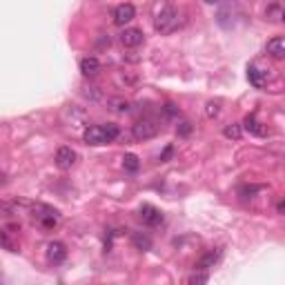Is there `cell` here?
Returning <instances> with one entry per match:
<instances>
[{
    "label": "cell",
    "instance_id": "6da1fadb",
    "mask_svg": "<svg viewBox=\"0 0 285 285\" xmlns=\"http://www.w3.org/2000/svg\"><path fill=\"white\" fill-rule=\"evenodd\" d=\"M120 136V129L116 123H102V125H89L83 132V138L87 145L98 147V145H107V142H114Z\"/></svg>",
    "mask_w": 285,
    "mask_h": 285
},
{
    "label": "cell",
    "instance_id": "7a4b0ae2",
    "mask_svg": "<svg viewBox=\"0 0 285 285\" xmlns=\"http://www.w3.org/2000/svg\"><path fill=\"white\" fill-rule=\"evenodd\" d=\"M154 27L158 34H172L178 27V11L172 4H163L160 11L156 13V18H154Z\"/></svg>",
    "mask_w": 285,
    "mask_h": 285
},
{
    "label": "cell",
    "instance_id": "3957f363",
    "mask_svg": "<svg viewBox=\"0 0 285 285\" xmlns=\"http://www.w3.org/2000/svg\"><path fill=\"white\" fill-rule=\"evenodd\" d=\"M31 216H34V221L38 223L40 227H45V230H53V227L60 223V212L58 209H53V207H49V205H43V203H38V205H34V209H31Z\"/></svg>",
    "mask_w": 285,
    "mask_h": 285
},
{
    "label": "cell",
    "instance_id": "277c9868",
    "mask_svg": "<svg viewBox=\"0 0 285 285\" xmlns=\"http://www.w3.org/2000/svg\"><path fill=\"white\" fill-rule=\"evenodd\" d=\"M160 134V123L154 118H141L136 120V125L132 127V136L136 141H151Z\"/></svg>",
    "mask_w": 285,
    "mask_h": 285
},
{
    "label": "cell",
    "instance_id": "5b68a950",
    "mask_svg": "<svg viewBox=\"0 0 285 285\" xmlns=\"http://www.w3.org/2000/svg\"><path fill=\"white\" fill-rule=\"evenodd\" d=\"M138 218H141L142 225H147V227H158L165 216H163V212H160L158 207H154L151 203H142L141 207H138Z\"/></svg>",
    "mask_w": 285,
    "mask_h": 285
},
{
    "label": "cell",
    "instance_id": "8992f818",
    "mask_svg": "<svg viewBox=\"0 0 285 285\" xmlns=\"http://www.w3.org/2000/svg\"><path fill=\"white\" fill-rule=\"evenodd\" d=\"M56 167L58 169H62V172H67V169H71L76 165V160H78V154H76L71 147H58V151H56Z\"/></svg>",
    "mask_w": 285,
    "mask_h": 285
},
{
    "label": "cell",
    "instance_id": "52a82bcc",
    "mask_svg": "<svg viewBox=\"0 0 285 285\" xmlns=\"http://www.w3.org/2000/svg\"><path fill=\"white\" fill-rule=\"evenodd\" d=\"M134 16H136V9H134V4H129V2L118 4V7L114 9V25H118V27L129 25V22L134 20Z\"/></svg>",
    "mask_w": 285,
    "mask_h": 285
},
{
    "label": "cell",
    "instance_id": "ba28073f",
    "mask_svg": "<svg viewBox=\"0 0 285 285\" xmlns=\"http://www.w3.org/2000/svg\"><path fill=\"white\" fill-rule=\"evenodd\" d=\"M142 40H145V34H142L141 29H136V27L123 29V34H120V45L127 49H134V47H138V45H142Z\"/></svg>",
    "mask_w": 285,
    "mask_h": 285
},
{
    "label": "cell",
    "instance_id": "9c48e42d",
    "mask_svg": "<svg viewBox=\"0 0 285 285\" xmlns=\"http://www.w3.org/2000/svg\"><path fill=\"white\" fill-rule=\"evenodd\" d=\"M243 127L247 129L249 134H254V136H261V138L270 136V127H267V125H263L261 120H258L254 114H247V116H245V120H243Z\"/></svg>",
    "mask_w": 285,
    "mask_h": 285
},
{
    "label": "cell",
    "instance_id": "30bf717a",
    "mask_svg": "<svg viewBox=\"0 0 285 285\" xmlns=\"http://www.w3.org/2000/svg\"><path fill=\"white\" fill-rule=\"evenodd\" d=\"M65 258H67V247L60 240H51V243L47 245V261L58 265V263H62Z\"/></svg>",
    "mask_w": 285,
    "mask_h": 285
},
{
    "label": "cell",
    "instance_id": "8fae6325",
    "mask_svg": "<svg viewBox=\"0 0 285 285\" xmlns=\"http://www.w3.org/2000/svg\"><path fill=\"white\" fill-rule=\"evenodd\" d=\"M247 80L252 87L256 89H263L267 85V71L265 69H258L256 65H249L247 67Z\"/></svg>",
    "mask_w": 285,
    "mask_h": 285
},
{
    "label": "cell",
    "instance_id": "7c38bea8",
    "mask_svg": "<svg viewBox=\"0 0 285 285\" xmlns=\"http://www.w3.org/2000/svg\"><path fill=\"white\" fill-rule=\"evenodd\" d=\"M265 51L270 53L272 58H276V60H281V58H285V40L281 38V36H274L272 40H267L265 45Z\"/></svg>",
    "mask_w": 285,
    "mask_h": 285
},
{
    "label": "cell",
    "instance_id": "4fadbf2b",
    "mask_svg": "<svg viewBox=\"0 0 285 285\" xmlns=\"http://www.w3.org/2000/svg\"><path fill=\"white\" fill-rule=\"evenodd\" d=\"M283 18H285V13H283V2H281V0H274V2L267 4V9H265V20H270V22H274V25H279V22H283Z\"/></svg>",
    "mask_w": 285,
    "mask_h": 285
},
{
    "label": "cell",
    "instance_id": "5bb4252c",
    "mask_svg": "<svg viewBox=\"0 0 285 285\" xmlns=\"http://www.w3.org/2000/svg\"><path fill=\"white\" fill-rule=\"evenodd\" d=\"M221 256H223V252H221V249H209V252L205 254V256L200 258L198 263H196V270H203V272H207L209 267H214L218 261H221Z\"/></svg>",
    "mask_w": 285,
    "mask_h": 285
},
{
    "label": "cell",
    "instance_id": "9a60e30c",
    "mask_svg": "<svg viewBox=\"0 0 285 285\" xmlns=\"http://www.w3.org/2000/svg\"><path fill=\"white\" fill-rule=\"evenodd\" d=\"M80 71H83V76H96L98 71H100V60H98L96 56H87L80 60Z\"/></svg>",
    "mask_w": 285,
    "mask_h": 285
},
{
    "label": "cell",
    "instance_id": "2e32d148",
    "mask_svg": "<svg viewBox=\"0 0 285 285\" xmlns=\"http://www.w3.org/2000/svg\"><path fill=\"white\" fill-rule=\"evenodd\" d=\"M132 243H134V247L141 249V252L151 249V238L147 234H142V232H134V234H132Z\"/></svg>",
    "mask_w": 285,
    "mask_h": 285
},
{
    "label": "cell",
    "instance_id": "e0dca14e",
    "mask_svg": "<svg viewBox=\"0 0 285 285\" xmlns=\"http://www.w3.org/2000/svg\"><path fill=\"white\" fill-rule=\"evenodd\" d=\"M123 167H125V172L136 174L138 169H141V160H138L136 154H125L123 156Z\"/></svg>",
    "mask_w": 285,
    "mask_h": 285
},
{
    "label": "cell",
    "instance_id": "ac0fdd59",
    "mask_svg": "<svg viewBox=\"0 0 285 285\" xmlns=\"http://www.w3.org/2000/svg\"><path fill=\"white\" fill-rule=\"evenodd\" d=\"M223 136L230 138V141H240V136H243V127L240 125H227L225 129H223Z\"/></svg>",
    "mask_w": 285,
    "mask_h": 285
},
{
    "label": "cell",
    "instance_id": "d6986e66",
    "mask_svg": "<svg viewBox=\"0 0 285 285\" xmlns=\"http://www.w3.org/2000/svg\"><path fill=\"white\" fill-rule=\"evenodd\" d=\"M218 114H221V102H218V100H209L207 105H205V116H207V118H216Z\"/></svg>",
    "mask_w": 285,
    "mask_h": 285
},
{
    "label": "cell",
    "instance_id": "ffe728a7",
    "mask_svg": "<svg viewBox=\"0 0 285 285\" xmlns=\"http://www.w3.org/2000/svg\"><path fill=\"white\" fill-rule=\"evenodd\" d=\"M209 281V276H207V272H203V270H198V272H194V274L187 279V283H191V285H198V283H207Z\"/></svg>",
    "mask_w": 285,
    "mask_h": 285
},
{
    "label": "cell",
    "instance_id": "44dd1931",
    "mask_svg": "<svg viewBox=\"0 0 285 285\" xmlns=\"http://www.w3.org/2000/svg\"><path fill=\"white\" fill-rule=\"evenodd\" d=\"M0 245H2L4 249H9V252H16V245H13V240L9 238L7 230H0Z\"/></svg>",
    "mask_w": 285,
    "mask_h": 285
},
{
    "label": "cell",
    "instance_id": "7402d4cb",
    "mask_svg": "<svg viewBox=\"0 0 285 285\" xmlns=\"http://www.w3.org/2000/svg\"><path fill=\"white\" fill-rule=\"evenodd\" d=\"M191 129H194V127H191L190 120H181V123H178V127H176V134L181 138H185V136H190V134H191Z\"/></svg>",
    "mask_w": 285,
    "mask_h": 285
},
{
    "label": "cell",
    "instance_id": "603a6c76",
    "mask_svg": "<svg viewBox=\"0 0 285 285\" xmlns=\"http://www.w3.org/2000/svg\"><path fill=\"white\" fill-rule=\"evenodd\" d=\"M109 105H114L111 109H116V111H127V109H129V102L123 100V98H111Z\"/></svg>",
    "mask_w": 285,
    "mask_h": 285
},
{
    "label": "cell",
    "instance_id": "cb8c5ba5",
    "mask_svg": "<svg viewBox=\"0 0 285 285\" xmlns=\"http://www.w3.org/2000/svg\"><path fill=\"white\" fill-rule=\"evenodd\" d=\"M163 111H165L167 116H176V114H178V107L174 105V102H167V105L163 107Z\"/></svg>",
    "mask_w": 285,
    "mask_h": 285
},
{
    "label": "cell",
    "instance_id": "d4e9b609",
    "mask_svg": "<svg viewBox=\"0 0 285 285\" xmlns=\"http://www.w3.org/2000/svg\"><path fill=\"white\" fill-rule=\"evenodd\" d=\"M172 154H174V147L169 145V147H165V151L160 154V163H167L169 158H172Z\"/></svg>",
    "mask_w": 285,
    "mask_h": 285
},
{
    "label": "cell",
    "instance_id": "484cf974",
    "mask_svg": "<svg viewBox=\"0 0 285 285\" xmlns=\"http://www.w3.org/2000/svg\"><path fill=\"white\" fill-rule=\"evenodd\" d=\"M283 209H285V205H283V200H281V203L276 205V212H279V214H283Z\"/></svg>",
    "mask_w": 285,
    "mask_h": 285
},
{
    "label": "cell",
    "instance_id": "4316f807",
    "mask_svg": "<svg viewBox=\"0 0 285 285\" xmlns=\"http://www.w3.org/2000/svg\"><path fill=\"white\" fill-rule=\"evenodd\" d=\"M4 181H7V176H4V172L0 169V185H4Z\"/></svg>",
    "mask_w": 285,
    "mask_h": 285
},
{
    "label": "cell",
    "instance_id": "83f0119b",
    "mask_svg": "<svg viewBox=\"0 0 285 285\" xmlns=\"http://www.w3.org/2000/svg\"><path fill=\"white\" fill-rule=\"evenodd\" d=\"M203 2H207V4H216L218 0H203Z\"/></svg>",
    "mask_w": 285,
    "mask_h": 285
}]
</instances>
